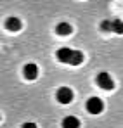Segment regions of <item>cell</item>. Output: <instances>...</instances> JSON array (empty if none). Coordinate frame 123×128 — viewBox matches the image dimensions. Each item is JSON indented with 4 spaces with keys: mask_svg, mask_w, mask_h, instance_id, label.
Returning <instances> with one entry per match:
<instances>
[{
    "mask_svg": "<svg viewBox=\"0 0 123 128\" xmlns=\"http://www.w3.org/2000/svg\"><path fill=\"white\" fill-rule=\"evenodd\" d=\"M23 73H24V78L26 80H37L38 78V66L33 64V62L26 64L24 69H23Z\"/></svg>",
    "mask_w": 123,
    "mask_h": 128,
    "instance_id": "cell-5",
    "label": "cell"
},
{
    "mask_svg": "<svg viewBox=\"0 0 123 128\" xmlns=\"http://www.w3.org/2000/svg\"><path fill=\"white\" fill-rule=\"evenodd\" d=\"M71 31H73V28H71V24H69V22H59V24L56 26V33H57V35H61V36L69 35Z\"/></svg>",
    "mask_w": 123,
    "mask_h": 128,
    "instance_id": "cell-7",
    "label": "cell"
},
{
    "mask_svg": "<svg viewBox=\"0 0 123 128\" xmlns=\"http://www.w3.org/2000/svg\"><path fill=\"white\" fill-rule=\"evenodd\" d=\"M102 30L104 31H113V26H111V21H102Z\"/></svg>",
    "mask_w": 123,
    "mask_h": 128,
    "instance_id": "cell-11",
    "label": "cell"
},
{
    "mask_svg": "<svg viewBox=\"0 0 123 128\" xmlns=\"http://www.w3.org/2000/svg\"><path fill=\"white\" fill-rule=\"evenodd\" d=\"M83 59H85V56H83V52H82V50H73L69 64H71V66H80V64L83 62Z\"/></svg>",
    "mask_w": 123,
    "mask_h": 128,
    "instance_id": "cell-9",
    "label": "cell"
},
{
    "mask_svg": "<svg viewBox=\"0 0 123 128\" xmlns=\"http://www.w3.org/2000/svg\"><path fill=\"white\" fill-rule=\"evenodd\" d=\"M87 111L90 114H101L104 111V102L99 99V97H90L87 100Z\"/></svg>",
    "mask_w": 123,
    "mask_h": 128,
    "instance_id": "cell-1",
    "label": "cell"
},
{
    "mask_svg": "<svg viewBox=\"0 0 123 128\" xmlns=\"http://www.w3.org/2000/svg\"><path fill=\"white\" fill-rule=\"evenodd\" d=\"M56 99H57V102H61V104H69V102L73 100V90L68 88V86H61V88L56 92Z\"/></svg>",
    "mask_w": 123,
    "mask_h": 128,
    "instance_id": "cell-3",
    "label": "cell"
},
{
    "mask_svg": "<svg viewBox=\"0 0 123 128\" xmlns=\"http://www.w3.org/2000/svg\"><path fill=\"white\" fill-rule=\"evenodd\" d=\"M71 54H73V48L62 47V48H59V50L56 52V57H57V61H59V62L69 64V61H71Z\"/></svg>",
    "mask_w": 123,
    "mask_h": 128,
    "instance_id": "cell-4",
    "label": "cell"
},
{
    "mask_svg": "<svg viewBox=\"0 0 123 128\" xmlns=\"http://www.w3.org/2000/svg\"><path fill=\"white\" fill-rule=\"evenodd\" d=\"M62 128H80V120L76 118V116H66L64 120H62Z\"/></svg>",
    "mask_w": 123,
    "mask_h": 128,
    "instance_id": "cell-6",
    "label": "cell"
},
{
    "mask_svg": "<svg viewBox=\"0 0 123 128\" xmlns=\"http://www.w3.org/2000/svg\"><path fill=\"white\" fill-rule=\"evenodd\" d=\"M111 26H113V31H114V33L123 35V21H120V19H113V21H111Z\"/></svg>",
    "mask_w": 123,
    "mask_h": 128,
    "instance_id": "cell-10",
    "label": "cell"
},
{
    "mask_svg": "<svg viewBox=\"0 0 123 128\" xmlns=\"http://www.w3.org/2000/svg\"><path fill=\"white\" fill-rule=\"evenodd\" d=\"M23 128H37V125H35V123H24Z\"/></svg>",
    "mask_w": 123,
    "mask_h": 128,
    "instance_id": "cell-12",
    "label": "cell"
},
{
    "mask_svg": "<svg viewBox=\"0 0 123 128\" xmlns=\"http://www.w3.org/2000/svg\"><path fill=\"white\" fill-rule=\"evenodd\" d=\"M5 28H7L9 31H19L21 30V21L18 18H9V19L5 21Z\"/></svg>",
    "mask_w": 123,
    "mask_h": 128,
    "instance_id": "cell-8",
    "label": "cell"
},
{
    "mask_svg": "<svg viewBox=\"0 0 123 128\" xmlns=\"http://www.w3.org/2000/svg\"><path fill=\"white\" fill-rule=\"evenodd\" d=\"M95 82H97V85L104 88V90H113L114 88V82H113V78H111V74L109 73H99L97 76H95Z\"/></svg>",
    "mask_w": 123,
    "mask_h": 128,
    "instance_id": "cell-2",
    "label": "cell"
}]
</instances>
